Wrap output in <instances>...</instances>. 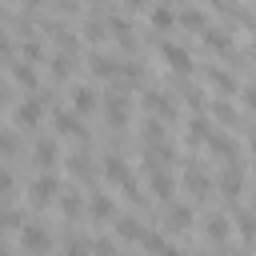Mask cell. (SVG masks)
Masks as SVG:
<instances>
[{
    "instance_id": "8fae6325",
    "label": "cell",
    "mask_w": 256,
    "mask_h": 256,
    "mask_svg": "<svg viewBox=\"0 0 256 256\" xmlns=\"http://www.w3.org/2000/svg\"><path fill=\"white\" fill-rule=\"evenodd\" d=\"M100 172H104V180H112V184H120V188L132 180V172H128V164H124V156H104Z\"/></svg>"
},
{
    "instance_id": "d6986e66",
    "label": "cell",
    "mask_w": 256,
    "mask_h": 256,
    "mask_svg": "<svg viewBox=\"0 0 256 256\" xmlns=\"http://www.w3.org/2000/svg\"><path fill=\"white\" fill-rule=\"evenodd\" d=\"M204 232H208V236H212V240H224V236H228V232H232V220H228V216H224V212H212V216H208V220H204Z\"/></svg>"
},
{
    "instance_id": "44dd1931",
    "label": "cell",
    "mask_w": 256,
    "mask_h": 256,
    "mask_svg": "<svg viewBox=\"0 0 256 256\" xmlns=\"http://www.w3.org/2000/svg\"><path fill=\"white\" fill-rule=\"evenodd\" d=\"M184 188H188L192 196H204V192H208V176H204L200 168H188V172H184Z\"/></svg>"
},
{
    "instance_id": "cb8c5ba5",
    "label": "cell",
    "mask_w": 256,
    "mask_h": 256,
    "mask_svg": "<svg viewBox=\"0 0 256 256\" xmlns=\"http://www.w3.org/2000/svg\"><path fill=\"white\" fill-rule=\"evenodd\" d=\"M180 24H192V28H200V32H208L212 24H208V16L200 12V8H180Z\"/></svg>"
},
{
    "instance_id": "d6a6232c",
    "label": "cell",
    "mask_w": 256,
    "mask_h": 256,
    "mask_svg": "<svg viewBox=\"0 0 256 256\" xmlns=\"http://www.w3.org/2000/svg\"><path fill=\"white\" fill-rule=\"evenodd\" d=\"M244 104H248V108H256V88H244Z\"/></svg>"
},
{
    "instance_id": "484cf974",
    "label": "cell",
    "mask_w": 256,
    "mask_h": 256,
    "mask_svg": "<svg viewBox=\"0 0 256 256\" xmlns=\"http://www.w3.org/2000/svg\"><path fill=\"white\" fill-rule=\"evenodd\" d=\"M204 40H208L212 48H232V32H228V28H216V24L204 32Z\"/></svg>"
},
{
    "instance_id": "3957f363",
    "label": "cell",
    "mask_w": 256,
    "mask_h": 256,
    "mask_svg": "<svg viewBox=\"0 0 256 256\" xmlns=\"http://www.w3.org/2000/svg\"><path fill=\"white\" fill-rule=\"evenodd\" d=\"M16 236H20V248L32 252V256H48V252H52V236H48L40 224H24Z\"/></svg>"
},
{
    "instance_id": "4fadbf2b",
    "label": "cell",
    "mask_w": 256,
    "mask_h": 256,
    "mask_svg": "<svg viewBox=\"0 0 256 256\" xmlns=\"http://www.w3.org/2000/svg\"><path fill=\"white\" fill-rule=\"evenodd\" d=\"M148 192H152L156 200H172V192H176V180H172L168 172H152V176H148Z\"/></svg>"
},
{
    "instance_id": "5b68a950",
    "label": "cell",
    "mask_w": 256,
    "mask_h": 256,
    "mask_svg": "<svg viewBox=\"0 0 256 256\" xmlns=\"http://www.w3.org/2000/svg\"><path fill=\"white\" fill-rule=\"evenodd\" d=\"M32 160L40 164V172H52L56 160H60V144H56V136H40V140L32 144Z\"/></svg>"
},
{
    "instance_id": "4316f807",
    "label": "cell",
    "mask_w": 256,
    "mask_h": 256,
    "mask_svg": "<svg viewBox=\"0 0 256 256\" xmlns=\"http://www.w3.org/2000/svg\"><path fill=\"white\" fill-rule=\"evenodd\" d=\"M236 224H240V236H244V240H252V236H256V212H240V216H236Z\"/></svg>"
},
{
    "instance_id": "836d02e7",
    "label": "cell",
    "mask_w": 256,
    "mask_h": 256,
    "mask_svg": "<svg viewBox=\"0 0 256 256\" xmlns=\"http://www.w3.org/2000/svg\"><path fill=\"white\" fill-rule=\"evenodd\" d=\"M160 256H184V248H176V244H168V248H164Z\"/></svg>"
},
{
    "instance_id": "83f0119b",
    "label": "cell",
    "mask_w": 256,
    "mask_h": 256,
    "mask_svg": "<svg viewBox=\"0 0 256 256\" xmlns=\"http://www.w3.org/2000/svg\"><path fill=\"white\" fill-rule=\"evenodd\" d=\"M68 72H72V56L68 52H56L52 56V76H68Z\"/></svg>"
},
{
    "instance_id": "d590c367",
    "label": "cell",
    "mask_w": 256,
    "mask_h": 256,
    "mask_svg": "<svg viewBox=\"0 0 256 256\" xmlns=\"http://www.w3.org/2000/svg\"><path fill=\"white\" fill-rule=\"evenodd\" d=\"M252 212H256V200H252Z\"/></svg>"
},
{
    "instance_id": "603a6c76",
    "label": "cell",
    "mask_w": 256,
    "mask_h": 256,
    "mask_svg": "<svg viewBox=\"0 0 256 256\" xmlns=\"http://www.w3.org/2000/svg\"><path fill=\"white\" fill-rule=\"evenodd\" d=\"M188 140H192V144H204V140H212V128H208V120H204V116L188 120Z\"/></svg>"
},
{
    "instance_id": "9a60e30c",
    "label": "cell",
    "mask_w": 256,
    "mask_h": 256,
    "mask_svg": "<svg viewBox=\"0 0 256 256\" xmlns=\"http://www.w3.org/2000/svg\"><path fill=\"white\" fill-rule=\"evenodd\" d=\"M88 216H92V220H112V216H116V204H112V196L96 192V196L88 200Z\"/></svg>"
},
{
    "instance_id": "8992f818",
    "label": "cell",
    "mask_w": 256,
    "mask_h": 256,
    "mask_svg": "<svg viewBox=\"0 0 256 256\" xmlns=\"http://www.w3.org/2000/svg\"><path fill=\"white\" fill-rule=\"evenodd\" d=\"M160 56L168 60V68H172V72H192V52H188L184 44L164 40V44H160Z\"/></svg>"
},
{
    "instance_id": "2e32d148",
    "label": "cell",
    "mask_w": 256,
    "mask_h": 256,
    "mask_svg": "<svg viewBox=\"0 0 256 256\" xmlns=\"http://www.w3.org/2000/svg\"><path fill=\"white\" fill-rule=\"evenodd\" d=\"M68 172H72L76 180H88V176H96V164H92L88 152H76V156H68Z\"/></svg>"
},
{
    "instance_id": "ba28073f",
    "label": "cell",
    "mask_w": 256,
    "mask_h": 256,
    "mask_svg": "<svg viewBox=\"0 0 256 256\" xmlns=\"http://www.w3.org/2000/svg\"><path fill=\"white\" fill-rule=\"evenodd\" d=\"M88 72H92V76H100V80H116L120 60H116V56H108V52H88Z\"/></svg>"
},
{
    "instance_id": "7c38bea8",
    "label": "cell",
    "mask_w": 256,
    "mask_h": 256,
    "mask_svg": "<svg viewBox=\"0 0 256 256\" xmlns=\"http://www.w3.org/2000/svg\"><path fill=\"white\" fill-rule=\"evenodd\" d=\"M240 188H244V172H240V164H228V168L220 172V192H224L228 200H236Z\"/></svg>"
},
{
    "instance_id": "e575fe53",
    "label": "cell",
    "mask_w": 256,
    "mask_h": 256,
    "mask_svg": "<svg viewBox=\"0 0 256 256\" xmlns=\"http://www.w3.org/2000/svg\"><path fill=\"white\" fill-rule=\"evenodd\" d=\"M248 144H252V152H256V132H252V136H248Z\"/></svg>"
},
{
    "instance_id": "f1b7e54d",
    "label": "cell",
    "mask_w": 256,
    "mask_h": 256,
    "mask_svg": "<svg viewBox=\"0 0 256 256\" xmlns=\"http://www.w3.org/2000/svg\"><path fill=\"white\" fill-rule=\"evenodd\" d=\"M92 256H116V240L96 236V240H92Z\"/></svg>"
},
{
    "instance_id": "277c9868",
    "label": "cell",
    "mask_w": 256,
    "mask_h": 256,
    "mask_svg": "<svg viewBox=\"0 0 256 256\" xmlns=\"http://www.w3.org/2000/svg\"><path fill=\"white\" fill-rule=\"evenodd\" d=\"M8 80H12V84H20V88H24V96H32V92H36V84H40V80H36V68H32L24 56L8 60Z\"/></svg>"
},
{
    "instance_id": "7a4b0ae2",
    "label": "cell",
    "mask_w": 256,
    "mask_h": 256,
    "mask_svg": "<svg viewBox=\"0 0 256 256\" xmlns=\"http://www.w3.org/2000/svg\"><path fill=\"white\" fill-rule=\"evenodd\" d=\"M44 104H48V96H24L12 108V128H36L44 116Z\"/></svg>"
},
{
    "instance_id": "f546056e",
    "label": "cell",
    "mask_w": 256,
    "mask_h": 256,
    "mask_svg": "<svg viewBox=\"0 0 256 256\" xmlns=\"http://www.w3.org/2000/svg\"><path fill=\"white\" fill-rule=\"evenodd\" d=\"M20 52H24V60L32 64V60H40V56H44V44H40V40H24V48H20Z\"/></svg>"
},
{
    "instance_id": "1f68e13d",
    "label": "cell",
    "mask_w": 256,
    "mask_h": 256,
    "mask_svg": "<svg viewBox=\"0 0 256 256\" xmlns=\"http://www.w3.org/2000/svg\"><path fill=\"white\" fill-rule=\"evenodd\" d=\"M168 220H172L176 228H188V220H192V208H172V212H168Z\"/></svg>"
},
{
    "instance_id": "30bf717a",
    "label": "cell",
    "mask_w": 256,
    "mask_h": 256,
    "mask_svg": "<svg viewBox=\"0 0 256 256\" xmlns=\"http://www.w3.org/2000/svg\"><path fill=\"white\" fill-rule=\"evenodd\" d=\"M144 108L152 112V116H160V120H172V100H168V92H156V88H148L144 92Z\"/></svg>"
},
{
    "instance_id": "9c48e42d",
    "label": "cell",
    "mask_w": 256,
    "mask_h": 256,
    "mask_svg": "<svg viewBox=\"0 0 256 256\" xmlns=\"http://www.w3.org/2000/svg\"><path fill=\"white\" fill-rule=\"evenodd\" d=\"M104 116H108V124L112 128H124L128 124V96H104Z\"/></svg>"
},
{
    "instance_id": "d4e9b609",
    "label": "cell",
    "mask_w": 256,
    "mask_h": 256,
    "mask_svg": "<svg viewBox=\"0 0 256 256\" xmlns=\"http://www.w3.org/2000/svg\"><path fill=\"white\" fill-rule=\"evenodd\" d=\"M212 152H220V156H228V160H236V140L232 136H220V132H212Z\"/></svg>"
},
{
    "instance_id": "7402d4cb",
    "label": "cell",
    "mask_w": 256,
    "mask_h": 256,
    "mask_svg": "<svg viewBox=\"0 0 256 256\" xmlns=\"http://www.w3.org/2000/svg\"><path fill=\"white\" fill-rule=\"evenodd\" d=\"M60 212H64L68 220H76V216L84 212V200H80V196H76L72 188H64V196H60Z\"/></svg>"
},
{
    "instance_id": "6da1fadb",
    "label": "cell",
    "mask_w": 256,
    "mask_h": 256,
    "mask_svg": "<svg viewBox=\"0 0 256 256\" xmlns=\"http://www.w3.org/2000/svg\"><path fill=\"white\" fill-rule=\"evenodd\" d=\"M64 196V184H60V176L56 172H36L32 180H28V204H52V200H60Z\"/></svg>"
},
{
    "instance_id": "e0dca14e",
    "label": "cell",
    "mask_w": 256,
    "mask_h": 256,
    "mask_svg": "<svg viewBox=\"0 0 256 256\" xmlns=\"http://www.w3.org/2000/svg\"><path fill=\"white\" fill-rule=\"evenodd\" d=\"M144 232H148V228H140L136 216H116V236H120V240H144Z\"/></svg>"
},
{
    "instance_id": "ac0fdd59",
    "label": "cell",
    "mask_w": 256,
    "mask_h": 256,
    "mask_svg": "<svg viewBox=\"0 0 256 256\" xmlns=\"http://www.w3.org/2000/svg\"><path fill=\"white\" fill-rule=\"evenodd\" d=\"M148 20H152V28H176L180 24V12L176 8H148Z\"/></svg>"
},
{
    "instance_id": "52a82bcc",
    "label": "cell",
    "mask_w": 256,
    "mask_h": 256,
    "mask_svg": "<svg viewBox=\"0 0 256 256\" xmlns=\"http://www.w3.org/2000/svg\"><path fill=\"white\" fill-rule=\"evenodd\" d=\"M96 108H104V100L96 96V88H92V84H76V88H72V112H76V116H88V112H96Z\"/></svg>"
},
{
    "instance_id": "5bb4252c",
    "label": "cell",
    "mask_w": 256,
    "mask_h": 256,
    "mask_svg": "<svg viewBox=\"0 0 256 256\" xmlns=\"http://www.w3.org/2000/svg\"><path fill=\"white\" fill-rule=\"evenodd\" d=\"M84 116H76L72 108L68 112H56V132L60 136H84V124H80Z\"/></svg>"
},
{
    "instance_id": "ffe728a7",
    "label": "cell",
    "mask_w": 256,
    "mask_h": 256,
    "mask_svg": "<svg viewBox=\"0 0 256 256\" xmlns=\"http://www.w3.org/2000/svg\"><path fill=\"white\" fill-rule=\"evenodd\" d=\"M208 80H212V84H216L220 92H228V96H232V92H240L236 76H232V72H224V68H212V72H208Z\"/></svg>"
},
{
    "instance_id": "4dcf8cb0",
    "label": "cell",
    "mask_w": 256,
    "mask_h": 256,
    "mask_svg": "<svg viewBox=\"0 0 256 256\" xmlns=\"http://www.w3.org/2000/svg\"><path fill=\"white\" fill-rule=\"evenodd\" d=\"M16 148H20V140H16V128L8 124V128H4V156L12 160V156H16Z\"/></svg>"
}]
</instances>
